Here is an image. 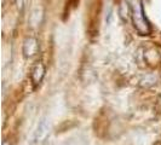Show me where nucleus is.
Returning a JSON list of instances; mask_svg holds the SVG:
<instances>
[{"instance_id": "f03ea898", "label": "nucleus", "mask_w": 161, "mask_h": 145, "mask_svg": "<svg viewBox=\"0 0 161 145\" xmlns=\"http://www.w3.org/2000/svg\"><path fill=\"white\" fill-rule=\"evenodd\" d=\"M39 52V41L36 38L29 36L23 42V55L25 58H32Z\"/></svg>"}, {"instance_id": "423d86ee", "label": "nucleus", "mask_w": 161, "mask_h": 145, "mask_svg": "<svg viewBox=\"0 0 161 145\" xmlns=\"http://www.w3.org/2000/svg\"><path fill=\"white\" fill-rule=\"evenodd\" d=\"M47 129H48V125H47V121L45 120H41L38 128H36V132H35V140L39 142L41 139H44L46 133H47Z\"/></svg>"}, {"instance_id": "20e7f679", "label": "nucleus", "mask_w": 161, "mask_h": 145, "mask_svg": "<svg viewBox=\"0 0 161 145\" xmlns=\"http://www.w3.org/2000/svg\"><path fill=\"white\" fill-rule=\"evenodd\" d=\"M144 61L150 65L158 64V62L160 61V55L156 50L154 48H149L144 52Z\"/></svg>"}, {"instance_id": "7ed1b4c3", "label": "nucleus", "mask_w": 161, "mask_h": 145, "mask_svg": "<svg viewBox=\"0 0 161 145\" xmlns=\"http://www.w3.org/2000/svg\"><path fill=\"white\" fill-rule=\"evenodd\" d=\"M45 72H46V69H45V65L42 64L41 62H38L33 67L32 70V81L34 83V86H38L40 83L44 76H45Z\"/></svg>"}, {"instance_id": "1a4fd4ad", "label": "nucleus", "mask_w": 161, "mask_h": 145, "mask_svg": "<svg viewBox=\"0 0 161 145\" xmlns=\"http://www.w3.org/2000/svg\"><path fill=\"white\" fill-rule=\"evenodd\" d=\"M1 145H10V143H8V142H6V140H4V142H3V144Z\"/></svg>"}, {"instance_id": "f257e3e1", "label": "nucleus", "mask_w": 161, "mask_h": 145, "mask_svg": "<svg viewBox=\"0 0 161 145\" xmlns=\"http://www.w3.org/2000/svg\"><path fill=\"white\" fill-rule=\"evenodd\" d=\"M132 21L139 35H149L150 34V24L148 23L143 12V8L141 4H137L132 8Z\"/></svg>"}, {"instance_id": "0eeeda50", "label": "nucleus", "mask_w": 161, "mask_h": 145, "mask_svg": "<svg viewBox=\"0 0 161 145\" xmlns=\"http://www.w3.org/2000/svg\"><path fill=\"white\" fill-rule=\"evenodd\" d=\"M156 82V76L155 74H149V75H145L144 78L141 80V86L142 87H149Z\"/></svg>"}, {"instance_id": "6e6552de", "label": "nucleus", "mask_w": 161, "mask_h": 145, "mask_svg": "<svg viewBox=\"0 0 161 145\" xmlns=\"http://www.w3.org/2000/svg\"><path fill=\"white\" fill-rule=\"evenodd\" d=\"M156 108H158V110L161 113V96L159 97V100H158V104H156Z\"/></svg>"}, {"instance_id": "39448f33", "label": "nucleus", "mask_w": 161, "mask_h": 145, "mask_svg": "<svg viewBox=\"0 0 161 145\" xmlns=\"http://www.w3.org/2000/svg\"><path fill=\"white\" fill-rule=\"evenodd\" d=\"M119 15H120L122 21H127L130 17H132V8H130L127 1H121L120 6H119Z\"/></svg>"}]
</instances>
